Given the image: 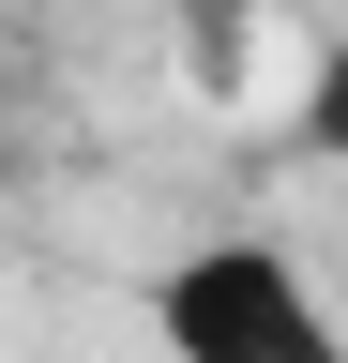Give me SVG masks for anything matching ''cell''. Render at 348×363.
Returning <instances> with one entry per match:
<instances>
[{"mask_svg":"<svg viewBox=\"0 0 348 363\" xmlns=\"http://www.w3.org/2000/svg\"><path fill=\"white\" fill-rule=\"evenodd\" d=\"M152 348L167 363H348V318L318 303V272L288 242H257V227H212L152 272Z\"/></svg>","mask_w":348,"mask_h":363,"instance_id":"obj_1","label":"cell"},{"mask_svg":"<svg viewBox=\"0 0 348 363\" xmlns=\"http://www.w3.org/2000/svg\"><path fill=\"white\" fill-rule=\"evenodd\" d=\"M288 152L303 167H348V30L303 61V106H288Z\"/></svg>","mask_w":348,"mask_h":363,"instance_id":"obj_2","label":"cell"}]
</instances>
